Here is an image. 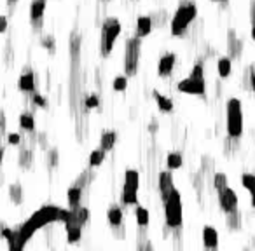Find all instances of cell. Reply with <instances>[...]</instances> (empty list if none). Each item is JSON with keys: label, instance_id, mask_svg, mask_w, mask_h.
Masks as SVG:
<instances>
[{"label": "cell", "instance_id": "cell-1", "mask_svg": "<svg viewBox=\"0 0 255 251\" xmlns=\"http://www.w3.org/2000/svg\"><path fill=\"white\" fill-rule=\"evenodd\" d=\"M196 18H197V5L194 2H191V0H182L172 18V25H170L173 37H184L187 34L191 23Z\"/></svg>", "mask_w": 255, "mask_h": 251}, {"label": "cell", "instance_id": "cell-2", "mask_svg": "<svg viewBox=\"0 0 255 251\" xmlns=\"http://www.w3.org/2000/svg\"><path fill=\"white\" fill-rule=\"evenodd\" d=\"M226 131L227 138L238 142L245 131L243 121V103L239 98H229L226 101Z\"/></svg>", "mask_w": 255, "mask_h": 251}, {"label": "cell", "instance_id": "cell-3", "mask_svg": "<svg viewBox=\"0 0 255 251\" xmlns=\"http://www.w3.org/2000/svg\"><path fill=\"white\" fill-rule=\"evenodd\" d=\"M163 202L166 227L172 230H178L182 227V222H184V209H182V194H180V190L175 188Z\"/></svg>", "mask_w": 255, "mask_h": 251}, {"label": "cell", "instance_id": "cell-4", "mask_svg": "<svg viewBox=\"0 0 255 251\" xmlns=\"http://www.w3.org/2000/svg\"><path fill=\"white\" fill-rule=\"evenodd\" d=\"M121 35V21L118 18H105L103 25H101V35H100V53L103 58L112 53L114 44Z\"/></svg>", "mask_w": 255, "mask_h": 251}, {"label": "cell", "instance_id": "cell-5", "mask_svg": "<svg viewBox=\"0 0 255 251\" xmlns=\"http://www.w3.org/2000/svg\"><path fill=\"white\" fill-rule=\"evenodd\" d=\"M140 54H142V42L140 38L131 37L126 40L124 47V73L126 77L137 75L138 65H140Z\"/></svg>", "mask_w": 255, "mask_h": 251}, {"label": "cell", "instance_id": "cell-6", "mask_svg": "<svg viewBox=\"0 0 255 251\" xmlns=\"http://www.w3.org/2000/svg\"><path fill=\"white\" fill-rule=\"evenodd\" d=\"M59 213H61V208H58V206H44V208L37 209L28 220L39 230L40 227L47 225V223L59 222Z\"/></svg>", "mask_w": 255, "mask_h": 251}, {"label": "cell", "instance_id": "cell-7", "mask_svg": "<svg viewBox=\"0 0 255 251\" xmlns=\"http://www.w3.org/2000/svg\"><path fill=\"white\" fill-rule=\"evenodd\" d=\"M217 201H218V208L222 209V213L224 215H229V213H233V211H236V209H239L238 192L231 187L217 192Z\"/></svg>", "mask_w": 255, "mask_h": 251}, {"label": "cell", "instance_id": "cell-8", "mask_svg": "<svg viewBox=\"0 0 255 251\" xmlns=\"http://www.w3.org/2000/svg\"><path fill=\"white\" fill-rule=\"evenodd\" d=\"M177 89L184 94H193V96H205L206 94V80L196 79L189 75L187 79H182L177 84Z\"/></svg>", "mask_w": 255, "mask_h": 251}, {"label": "cell", "instance_id": "cell-9", "mask_svg": "<svg viewBox=\"0 0 255 251\" xmlns=\"http://www.w3.org/2000/svg\"><path fill=\"white\" fill-rule=\"evenodd\" d=\"M47 0H32L30 4V23L35 34H39L44 25V13H46Z\"/></svg>", "mask_w": 255, "mask_h": 251}, {"label": "cell", "instance_id": "cell-10", "mask_svg": "<svg viewBox=\"0 0 255 251\" xmlns=\"http://www.w3.org/2000/svg\"><path fill=\"white\" fill-rule=\"evenodd\" d=\"M243 49H245V42L238 37L235 30L229 28L227 32V54L231 59H239L243 54Z\"/></svg>", "mask_w": 255, "mask_h": 251}, {"label": "cell", "instance_id": "cell-11", "mask_svg": "<svg viewBox=\"0 0 255 251\" xmlns=\"http://www.w3.org/2000/svg\"><path fill=\"white\" fill-rule=\"evenodd\" d=\"M201 239H203L205 251H218V230L215 229V227H212V225L203 227Z\"/></svg>", "mask_w": 255, "mask_h": 251}, {"label": "cell", "instance_id": "cell-12", "mask_svg": "<svg viewBox=\"0 0 255 251\" xmlns=\"http://www.w3.org/2000/svg\"><path fill=\"white\" fill-rule=\"evenodd\" d=\"M177 63V54L175 53H164L157 63V75L159 77H170L173 73V68H175Z\"/></svg>", "mask_w": 255, "mask_h": 251}, {"label": "cell", "instance_id": "cell-13", "mask_svg": "<svg viewBox=\"0 0 255 251\" xmlns=\"http://www.w3.org/2000/svg\"><path fill=\"white\" fill-rule=\"evenodd\" d=\"M175 190V183H173V175L170 169H164V171L159 173V192H161V197H163V201L166 199L170 194Z\"/></svg>", "mask_w": 255, "mask_h": 251}, {"label": "cell", "instance_id": "cell-14", "mask_svg": "<svg viewBox=\"0 0 255 251\" xmlns=\"http://www.w3.org/2000/svg\"><path fill=\"white\" fill-rule=\"evenodd\" d=\"M18 88L23 92L35 91V73L32 72V68H25V72L21 73L20 80H18Z\"/></svg>", "mask_w": 255, "mask_h": 251}, {"label": "cell", "instance_id": "cell-15", "mask_svg": "<svg viewBox=\"0 0 255 251\" xmlns=\"http://www.w3.org/2000/svg\"><path fill=\"white\" fill-rule=\"evenodd\" d=\"M107 220H109V225L114 230H118L122 225V220H124V213L119 204H110L107 209Z\"/></svg>", "mask_w": 255, "mask_h": 251}, {"label": "cell", "instance_id": "cell-16", "mask_svg": "<svg viewBox=\"0 0 255 251\" xmlns=\"http://www.w3.org/2000/svg\"><path fill=\"white\" fill-rule=\"evenodd\" d=\"M152 19L151 16H140L137 19V25H135V37L137 38H143L152 32Z\"/></svg>", "mask_w": 255, "mask_h": 251}, {"label": "cell", "instance_id": "cell-17", "mask_svg": "<svg viewBox=\"0 0 255 251\" xmlns=\"http://www.w3.org/2000/svg\"><path fill=\"white\" fill-rule=\"evenodd\" d=\"M226 227L231 230V232H238V230L243 229V215L239 209L226 215Z\"/></svg>", "mask_w": 255, "mask_h": 251}, {"label": "cell", "instance_id": "cell-18", "mask_svg": "<svg viewBox=\"0 0 255 251\" xmlns=\"http://www.w3.org/2000/svg\"><path fill=\"white\" fill-rule=\"evenodd\" d=\"M217 73L220 79H229L233 73V59L229 56H222L217 59Z\"/></svg>", "mask_w": 255, "mask_h": 251}, {"label": "cell", "instance_id": "cell-19", "mask_svg": "<svg viewBox=\"0 0 255 251\" xmlns=\"http://www.w3.org/2000/svg\"><path fill=\"white\" fill-rule=\"evenodd\" d=\"M152 96H154L156 103H157V108L161 110V112H164V113L173 112V101H172V98H168V96H164V94H161L157 89H152Z\"/></svg>", "mask_w": 255, "mask_h": 251}, {"label": "cell", "instance_id": "cell-20", "mask_svg": "<svg viewBox=\"0 0 255 251\" xmlns=\"http://www.w3.org/2000/svg\"><path fill=\"white\" fill-rule=\"evenodd\" d=\"M67 201H68L70 209L79 208L80 201H82V188L77 187V185H72V187L68 188V192H67Z\"/></svg>", "mask_w": 255, "mask_h": 251}, {"label": "cell", "instance_id": "cell-21", "mask_svg": "<svg viewBox=\"0 0 255 251\" xmlns=\"http://www.w3.org/2000/svg\"><path fill=\"white\" fill-rule=\"evenodd\" d=\"M65 229H67V241L68 243H79L80 235H82V225L76 222H68L65 223Z\"/></svg>", "mask_w": 255, "mask_h": 251}, {"label": "cell", "instance_id": "cell-22", "mask_svg": "<svg viewBox=\"0 0 255 251\" xmlns=\"http://www.w3.org/2000/svg\"><path fill=\"white\" fill-rule=\"evenodd\" d=\"M116 142H118V133L116 131H105L100 138V148L105 152H110L116 146Z\"/></svg>", "mask_w": 255, "mask_h": 251}, {"label": "cell", "instance_id": "cell-23", "mask_svg": "<svg viewBox=\"0 0 255 251\" xmlns=\"http://www.w3.org/2000/svg\"><path fill=\"white\" fill-rule=\"evenodd\" d=\"M18 234H20V237H21V241H23V243H28L30 239L34 237V234L35 232H37V229H35L34 225H32V222H30V220H26L25 223H21L20 227H18Z\"/></svg>", "mask_w": 255, "mask_h": 251}, {"label": "cell", "instance_id": "cell-24", "mask_svg": "<svg viewBox=\"0 0 255 251\" xmlns=\"http://www.w3.org/2000/svg\"><path fill=\"white\" fill-rule=\"evenodd\" d=\"M241 80H243V86L247 89H250V91L255 94V63H252L250 67L245 68Z\"/></svg>", "mask_w": 255, "mask_h": 251}, {"label": "cell", "instance_id": "cell-25", "mask_svg": "<svg viewBox=\"0 0 255 251\" xmlns=\"http://www.w3.org/2000/svg\"><path fill=\"white\" fill-rule=\"evenodd\" d=\"M18 164L23 169L32 167V164H34V152L30 150V148H26V146H23L20 150V154H18Z\"/></svg>", "mask_w": 255, "mask_h": 251}, {"label": "cell", "instance_id": "cell-26", "mask_svg": "<svg viewBox=\"0 0 255 251\" xmlns=\"http://www.w3.org/2000/svg\"><path fill=\"white\" fill-rule=\"evenodd\" d=\"M9 199L14 206L23 204V187H21V183L9 185Z\"/></svg>", "mask_w": 255, "mask_h": 251}, {"label": "cell", "instance_id": "cell-27", "mask_svg": "<svg viewBox=\"0 0 255 251\" xmlns=\"http://www.w3.org/2000/svg\"><path fill=\"white\" fill-rule=\"evenodd\" d=\"M20 127L26 133H34L35 131V119H34V113L30 112H23L20 115Z\"/></svg>", "mask_w": 255, "mask_h": 251}, {"label": "cell", "instance_id": "cell-28", "mask_svg": "<svg viewBox=\"0 0 255 251\" xmlns=\"http://www.w3.org/2000/svg\"><path fill=\"white\" fill-rule=\"evenodd\" d=\"M88 220H89V209L88 208L79 206V208L72 209V220H70V222H76V223H79V225H84V223L88 222Z\"/></svg>", "mask_w": 255, "mask_h": 251}, {"label": "cell", "instance_id": "cell-29", "mask_svg": "<svg viewBox=\"0 0 255 251\" xmlns=\"http://www.w3.org/2000/svg\"><path fill=\"white\" fill-rule=\"evenodd\" d=\"M124 187L133 188V190H138V187H140V175H138V171H135V169H126V173H124Z\"/></svg>", "mask_w": 255, "mask_h": 251}, {"label": "cell", "instance_id": "cell-30", "mask_svg": "<svg viewBox=\"0 0 255 251\" xmlns=\"http://www.w3.org/2000/svg\"><path fill=\"white\" fill-rule=\"evenodd\" d=\"M138 190H133V188H128L122 185V190H121V202L124 206H131V204H137L138 202Z\"/></svg>", "mask_w": 255, "mask_h": 251}, {"label": "cell", "instance_id": "cell-31", "mask_svg": "<svg viewBox=\"0 0 255 251\" xmlns=\"http://www.w3.org/2000/svg\"><path fill=\"white\" fill-rule=\"evenodd\" d=\"M182 164H184V157H182L180 152H170V154L166 155V167L170 169V171H173V169H180Z\"/></svg>", "mask_w": 255, "mask_h": 251}, {"label": "cell", "instance_id": "cell-32", "mask_svg": "<svg viewBox=\"0 0 255 251\" xmlns=\"http://www.w3.org/2000/svg\"><path fill=\"white\" fill-rule=\"evenodd\" d=\"M135 216H137L138 227L145 230L147 225H149V220H151V215H149V211H147L143 206H137V209H135Z\"/></svg>", "mask_w": 255, "mask_h": 251}, {"label": "cell", "instance_id": "cell-33", "mask_svg": "<svg viewBox=\"0 0 255 251\" xmlns=\"http://www.w3.org/2000/svg\"><path fill=\"white\" fill-rule=\"evenodd\" d=\"M212 183H214L215 190H217V192H220V190H224V188L229 187V178H227L226 173L217 171L214 175V180H212Z\"/></svg>", "mask_w": 255, "mask_h": 251}, {"label": "cell", "instance_id": "cell-34", "mask_svg": "<svg viewBox=\"0 0 255 251\" xmlns=\"http://www.w3.org/2000/svg\"><path fill=\"white\" fill-rule=\"evenodd\" d=\"M239 183H241V187L247 190V192H250L252 188L255 187V173H243L241 176H239Z\"/></svg>", "mask_w": 255, "mask_h": 251}, {"label": "cell", "instance_id": "cell-35", "mask_svg": "<svg viewBox=\"0 0 255 251\" xmlns=\"http://www.w3.org/2000/svg\"><path fill=\"white\" fill-rule=\"evenodd\" d=\"M105 161V150L101 148H97V150H93L91 155H89V166L91 167H98L101 166Z\"/></svg>", "mask_w": 255, "mask_h": 251}, {"label": "cell", "instance_id": "cell-36", "mask_svg": "<svg viewBox=\"0 0 255 251\" xmlns=\"http://www.w3.org/2000/svg\"><path fill=\"white\" fill-rule=\"evenodd\" d=\"M40 46L44 47V49H47L49 54H55L56 53V38L53 37V35H44V37H40Z\"/></svg>", "mask_w": 255, "mask_h": 251}, {"label": "cell", "instance_id": "cell-37", "mask_svg": "<svg viewBox=\"0 0 255 251\" xmlns=\"http://www.w3.org/2000/svg\"><path fill=\"white\" fill-rule=\"evenodd\" d=\"M152 19V26H156V28H161V26L166 25V21H168V13L166 11H157V13H154L151 16Z\"/></svg>", "mask_w": 255, "mask_h": 251}, {"label": "cell", "instance_id": "cell-38", "mask_svg": "<svg viewBox=\"0 0 255 251\" xmlns=\"http://www.w3.org/2000/svg\"><path fill=\"white\" fill-rule=\"evenodd\" d=\"M59 164V150L56 146H51L49 150H47V166L49 167H58Z\"/></svg>", "mask_w": 255, "mask_h": 251}, {"label": "cell", "instance_id": "cell-39", "mask_svg": "<svg viewBox=\"0 0 255 251\" xmlns=\"http://www.w3.org/2000/svg\"><path fill=\"white\" fill-rule=\"evenodd\" d=\"M114 91H119V92H122V91H126V88H128V77L126 75H119V77H116L114 79Z\"/></svg>", "mask_w": 255, "mask_h": 251}, {"label": "cell", "instance_id": "cell-40", "mask_svg": "<svg viewBox=\"0 0 255 251\" xmlns=\"http://www.w3.org/2000/svg\"><path fill=\"white\" fill-rule=\"evenodd\" d=\"M98 105H100V96H98V94H89V96L84 100V107L88 110L97 108Z\"/></svg>", "mask_w": 255, "mask_h": 251}, {"label": "cell", "instance_id": "cell-41", "mask_svg": "<svg viewBox=\"0 0 255 251\" xmlns=\"http://www.w3.org/2000/svg\"><path fill=\"white\" fill-rule=\"evenodd\" d=\"M32 100H34V105H35V107H40V108H47V100H46V96H42V94L35 92Z\"/></svg>", "mask_w": 255, "mask_h": 251}, {"label": "cell", "instance_id": "cell-42", "mask_svg": "<svg viewBox=\"0 0 255 251\" xmlns=\"http://www.w3.org/2000/svg\"><path fill=\"white\" fill-rule=\"evenodd\" d=\"M138 251H154V244L151 239H142L138 243Z\"/></svg>", "mask_w": 255, "mask_h": 251}, {"label": "cell", "instance_id": "cell-43", "mask_svg": "<svg viewBox=\"0 0 255 251\" xmlns=\"http://www.w3.org/2000/svg\"><path fill=\"white\" fill-rule=\"evenodd\" d=\"M39 146H40L42 150H49V140H47V133H40L39 134Z\"/></svg>", "mask_w": 255, "mask_h": 251}, {"label": "cell", "instance_id": "cell-44", "mask_svg": "<svg viewBox=\"0 0 255 251\" xmlns=\"http://www.w3.org/2000/svg\"><path fill=\"white\" fill-rule=\"evenodd\" d=\"M201 162H203V166H201V173H206V171H212V159H210L208 155H205L203 159H201Z\"/></svg>", "mask_w": 255, "mask_h": 251}, {"label": "cell", "instance_id": "cell-45", "mask_svg": "<svg viewBox=\"0 0 255 251\" xmlns=\"http://www.w3.org/2000/svg\"><path fill=\"white\" fill-rule=\"evenodd\" d=\"M7 143H9V145H20V143H21V136L18 133H9L7 134Z\"/></svg>", "mask_w": 255, "mask_h": 251}, {"label": "cell", "instance_id": "cell-46", "mask_svg": "<svg viewBox=\"0 0 255 251\" xmlns=\"http://www.w3.org/2000/svg\"><path fill=\"white\" fill-rule=\"evenodd\" d=\"M5 127H7V117H5V112L0 108V134L5 133Z\"/></svg>", "mask_w": 255, "mask_h": 251}, {"label": "cell", "instance_id": "cell-47", "mask_svg": "<svg viewBox=\"0 0 255 251\" xmlns=\"http://www.w3.org/2000/svg\"><path fill=\"white\" fill-rule=\"evenodd\" d=\"M248 14H250V25L255 26V0L250 2V9H248Z\"/></svg>", "mask_w": 255, "mask_h": 251}, {"label": "cell", "instance_id": "cell-48", "mask_svg": "<svg viewBox=\"0 0 255 251\" xmlns=\"http://www.w3.org/2000/svg\"><path fill=\"white\" fill-rule=\"evenodd\" d=\"M13 232H14L13 229H9V227H5V225L0 227V234H2V237H4V239L11 237V235H13Z\"/></svg>", "mask_w": 255, "mask_h": 251}, {"label": "cell", "instance_id": "cell-49", "mask_svg": "<svg viewBox=\"0 0 255 251\" xmlns=\"http://www.w3.org/2000/svg\"><path fill=\"white\" fill-rule=\"evenodd\" d=\"M157 129H159V122H157V119H152V121L149 122V131H151L152 134H156V133H157Z\"/></svg>", "mask_w": 255, "mask_h": 251}, {"label": "cell", "instance_id": "cell-50", "mask_svg": "<svg viewBox=\"0 0 255 251\" xmlns=\"http://www.w3.org/2000/svg\"><path fill=\"white\" fill-rule=\"evenodd\" d=\"M7 25H9V21L5 16H0V34H4L5 30H7Z\"/></svg>", "mask_w": 255, "mask_h": 251}, {"label": "cell", "instance_id": "cell-51", "mask_svg": "<svg viewBox=\"0 0 255 251\" xmlns=\"http://www.w3.org/2000/svg\"><path fill=\"white\" fill-rule=\"evenodd\" d=\"M248 194H250V206H252V209H255V187L252 188Z\"/></svg>", "mask_w": 255, "mask_h": 251}, {"label": "cell", "instance_id": "cell-52", "mask_svg": "<svg viewBox=\"0 0 255 251\" xmlns=\"http://www.w3.org/2000/svg\"><path fill=\"white\" fill-rule=\"evenodd\" d=\"M250 37H252V40L255 42V26H252L250 28Z\"/></svg>", "mask_w": 255, "mask_h": 251}, {"label": "cell", "instance_id": "cell-53", "mask_svg": "<svg viewBox=\"0 0 255 251\" xmlns=\"http://www.w3.org/2000/svg\"><path fill=\"white\" fill-rule=\"evenodd\" d=\"M16 4H18V0H7V5H9V7H14Z\"/></svg>", "mask_w": 255, "mask_h": 251}, {"label": "cell", "instance_id": "cell-54", "mask_svg": "<svg viewBox=\"0 0 255 251\" xmlns=\"http://www.w3.org/2000/svg\"><path fill=\"white\" fill-rule=\"evenodd\" d=\"M2 161H4V148L0 146V164H2Z\"/></svg>", "mask_w": 255, "mask_h": 251}, {"label": "cell", "instance_id": "cell-55", "mask_svg": "<svg viewBox=\"0 0 255 251\" xmlns=\"http://www.w3.org/2000/svg\"><path fill=\"white\" fill-rule=\"evenodd\" d=\"M214 2H217V4H226L227 0H214Z\"/></svg>", "mask_w": 255, "mask_h": 251}]
</instances>
